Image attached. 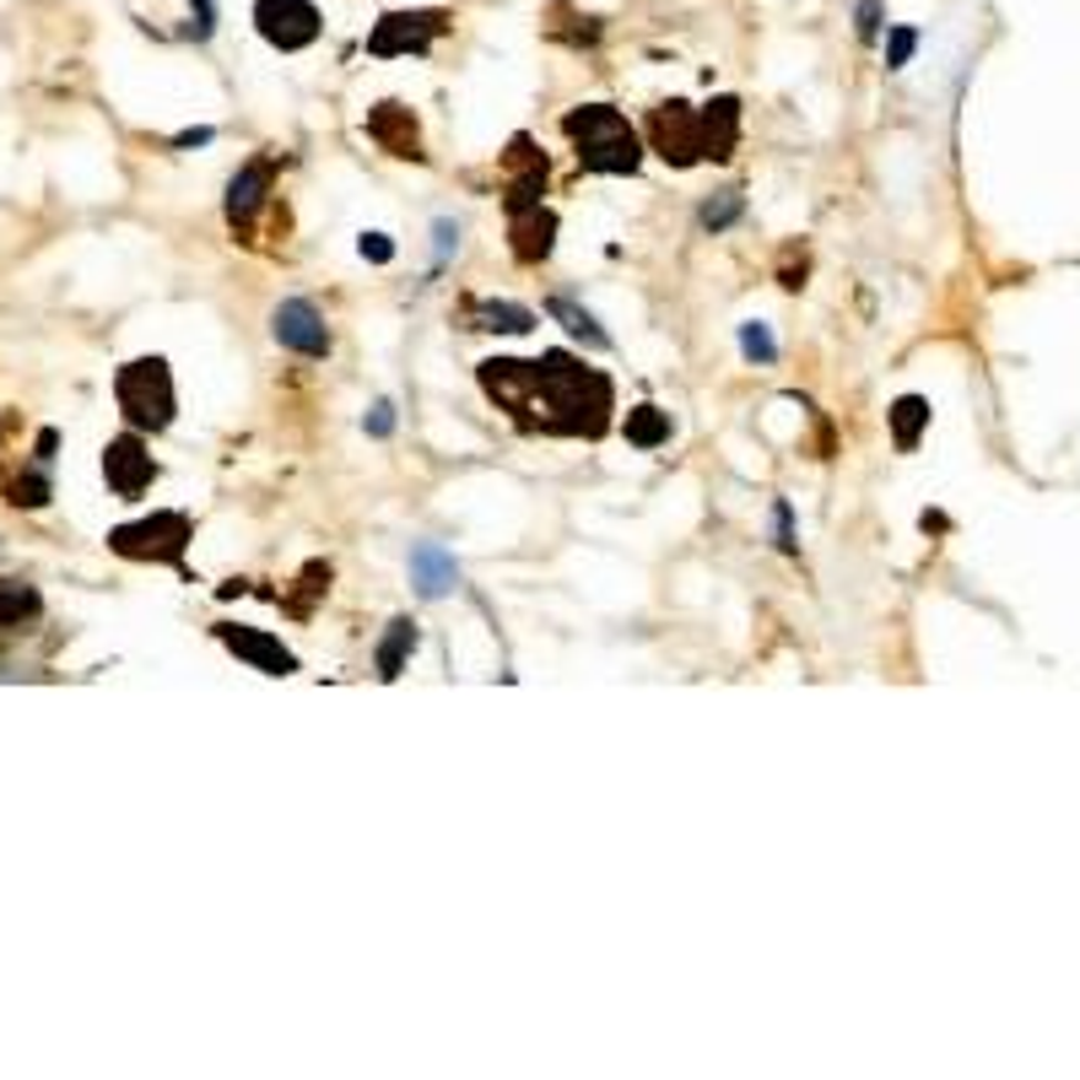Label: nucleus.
<instances>
[{
	"label": "nucleus",
	"instance_id": "16",
	"mask_svg": "<svg viewBox=\"0 0 1080 1080\" xmlns=\"http://www.w3.org/2000/svg\"><path fill=\"white\" fill-rule=\"evenodd\" d=\"M470 330L530 335V330H536V314H530V308H519V303H498V297H481V303H470Z\"/></svg>",
	"mask_w": 1080,
	"mask_h": 1080
},
{
	"label": "nucleus",
	"instance_id": "22",
	"mask_svg": "<svg viewBox=\"0 0 1080 1080\" xmlns=\"http://www.w3.org/2000/svg\"><path fill=\"white\" fill-rule=\"evenodd\" d=\"M746 216V195L741 190H719V195H707L703 211H697V222H703L707 233H724V227H735Z\"/></svg>",
	"mask_w": 1080,
	"mask_h": 1080
},
{
	"label": "nucleus",
	"instance_id": "4",
	"mask_svg": "<svg viewBox=\"0 0 1080 1080\" xmlns=\"http://www.w3.org/2000/svg\"><path fill=\"white\" fill-rule=\"evenodd\" d=\"M190 513H152V519H135L109 530V551L125 557V562H167V568H184V546H190Z\"/></svg>",
	"mask_w": 1080,
	"mask_h": 1080
},
{
	"label": "nucleus",
	"instance_id": "32",
	"mask_svg": "<svg viewBox=\"0 0 1080 1080\" xmlns=\"http://www.w3.org/2000/svg\"><path fill=\"white\" fill-rule=\"evenodd\" d=\"M54 449H60V432H54V427H43V432H39V465H49Z\"/></svg>",
	"mask_w": 1080,
	"mask_h": 1080
},
{
	"label": "nucleus",
	"instance_id": "10",
	"mask_svg": "<svg viewBox=\"0 0 1080 1080\" xmlns=\"http://www.w3.org/2000/svg\"><path fill=\"white\" fill-rule=\"evenodd\" d=\"M271 179H276V157H249V163L238 167L233 179H227V222L238 227V233H249L259 206H265V195H271Z\"/></svg>",
	"mask_w": 1080,
	"mask_h": 1080
},
{
	"label": "nucleus",
	"instance_id": "18",
	"mask_svg": "<svg viewBox=\"0 0 1080 1080\" xmlns=\"http://www.w3.org/2000/svg\"><path fill=\"white\" fill-rule=\"evenodd\" d=\"M546 314H551V319H562V330L579 335L589 351H611V335L600 330V319H594L589 308H579L573 297H551V303H546Z\"/></svg>",
	"mask_w": 1080,
	"mask_h": 1080
},
{
	"label": "nucleus",
	"instance_id": "27",
	"mask_svg": "<svg viewBox=\"0 0 1080 1080\" xmlns=\"http://www.w3.org/2000/svg\"><path fill=\"white\" fill-rule=\"evenodd\" d=\"M880 17H886V0H859V11H854V22H859V43L880 39Z\"/></svg>",
	"mask_w": 1080,
	"mask_h": 1080
},
{
	"label": "nucleus",
	"instance_id": "5",
	"mask_svg": "<svg viewBox=\"0 0 1080 1080\" xmlns=\"http://www.w3.org/2000/svg\"><path fill=\"white\" fill-rule=\"evenodd\" d=\"M449 33V11L421 6V11H384L368 33V54L378 60H400V54H427L432 43Z\"/></svg>",
	"mask_w": 1080,
	"mask_h": 1080
},
{
	"label": "nucleus",
	"instance_id": "15",
	"mask_svg": "<svg viewBox=\"0 0 1080 1080\" xmlns=\"http://www.w3.org/2000/svg\"><path fill=\"white\" fill-rule=\"evenodd\" d=\"M508 238H513V259L519 265H540L551 254V238H557V216L546 206L524 211V216H508Z\"/></svg>",
	"mask_w": 1080,
	"mask_h": 1080
},
{
	"label": "nucleus",
	"instance_id": "7",
	"mask_svg": "<svg viewBox=\"0 0 1080 1080\" xmlns=\"http://www.w3.org/2000/svg\"><path fill=\"white\" fill-rule=\"evenodd\" d=\"M649 141H654V152L665 157L670 167H692L703 163V125H697V109L692 103H660L654 114H649Z\"/></svg>",
	"mask_w": 1080,
	"mask_h": 1080
},
{
	"label": "nucleus",
	"instance_id": "26",
	"mask_svg": "<svg viewBox=\"0 0 1080 1080\" xmlns=\"http://www.w3.org/2000/svg\"><path fill=\"white\" fill-rule=\"evenodd\" d=\"M914 49H918V28H908V22L891 28V33H886V71H903V65L914 60Z\"/></svg>",
	"mask_w": 1080,
	"mask_h": 1080
},
{
	"label": "nucleus",
	"instance_id": "17",
	"mask_svg": "<svg viewBox=\"0 0 1080 1080\" xmlns=\"http://www.w3.org/2000/svg\"><path fill=\"white\" fill-rule=\"evenodd\" d=\"M416 643H421L416 622L411 617H395L389 632H384V643H378V681H395V675L406 670V660L416 654Z\"/></svg>",
	"mask_w": 1080,
	"mask_h": 1080
},
{
	"label": "nucleus",
	"instance_id": "2",
	"mask_svg": "<svg viewBox=\"0 0 1080 1080\" xmlns=\"http://www.w3.org/2000/svg\"><path fill=\"white\" fill-rule=\"evenodd\" d=\"M562 130H568V141H573V152L589 173L622 179V173H638V163H643L638 130L626 125V114L611 109V103H583L562 120Z\"/></svg>",
	"mask_w": 1080,
	"mask_h": 1080
},
{
	"label": "nucleus",
	"instance_id": "29",
	"mask_svg": "<svg viewBox=\"0 0 1080 1080\" xmlns=\"http://www.w3.org/2000/svg\"><path fill=\"white\" fill-rule=\"evenodd\" d=\"M363 427H368L374 438H389V432H395V406H389V400H374V411L363 416Z\"/></svg>",
	"mask_w": 1080,
	"mask_h": 1080
},
{
	"label": "nucleus",
	"instance_id": "24",
	"mask_svg": "<svg viewBox=\"0 0 1080 1080\" xmlns=\"http://www.w3.org/2000/svg\"><path fill=\"white\" fill-rule=\"evenodd\" d=\"M741 357L746 363H778V340H773V330L762 325V319H751V325H741Z\"/></svg>",
	"mask_w": 1080,
	"mask_h": 1080
},
{
	"label": "nucleus",
	"instance_id": "25",
	"mask_svg": "<svg viewBox=\"0 0 1080 1080\" xmlns=\"http://www.w3.org/2000/svg\"><path fill=\"white\" fill-rule=\"evenodd\" d=\"M455 254H459V222L455 216H438V222H432V276H438Z\"/></svg>",
	"mask_w": 1080,
	"mask_h": 1080
},
{
	"label": "nucleus",
	"instance_id": "33",
	"mask_svg": "<svg viewBox=\"0 0 1080 1080\" xmlns=\"http://www.w3.org/2000/svg\"><path fill=\"white\" fill-rule=\"evenodd\" d=\"M206 141H211V130H184L173 146H206Z\"/></svg>",
	"mask_w": 1080,
	"mask_h": 1080
},
{
	"label": "nucleus",
	"instance_id": "11",
	"mask_svg": "<svg viewBox=\"0 0 1080 1080\" xmlns=\"http://www.w3.org/2000/svg\"><path fill=\"white\" fill-rule=\"evenodd\" d=\"M216 643H222V649H233L238 660H249L259 675H292V670H297L292 649H282V638H271V632H259V626L222 622V626H216Z\"/></svg>",
	"mask_w": 1080,
	"mask_h": 1080
},
{
	"label": "nucleus",
	"instance_id": "12",
	"mask_svg": "<svg viewBox=\"0 0 1080 1080\" xmlns=\"http://www.w3.org/2000/svg\"><path fill=\"white\" fill-rule=\"evenodd\" d=\"M368 135H374L378 146L389 152V157H406V163H421L427 152H421V135H416V120L406 103H378L374 114H368Z\"/></svg>",
	"mask_w": 1080,
	"mask_h": 1080
},
{
	"label": "nucleus",
	"instance_id": "30",
	"mask_svg": "<svg viewBox=\"0 0 1080 1080\" xmlns=\"http://www.w3.org/2000/svg\"><path fill=\"white\" fill-rule=\"evenodd\" d=\"M357 249H363V259H374V265H389V259H395V244H389L384 233H363Z\"/></svg>",
	"mask_w": 1080,
	"mask_h": 1080
},
{
	"label": "nucleus",
	"instance_id": "13",
	"mask_svg": "<svg viewBox=\"0 0 1080 1080\" xmlns=\"http://www.w3.org/2000/svg\"><path fill=\"white\" fill-rule=\"evenodd\" d=\"M411 583H416V594H421V600H444V594H455V589H459L455 551H444L438 540L411 546Z\"/></svg>",
	"mask_w": 1080,
	"mask_h": 1080
},
{
	"label": "nucleus",
	"instance_id": "31",
	"mask_svg": "<svg viewBox=\"0 0 1080 1080\" xmlns=\"http://www.w3.org/2000/svg\"><path fill=\"white\" fill-rule=\"evenodd\" d=\"M773 530H778V546H784V551H794V546H799V540H794V513H789V502H778V508H773Z\"/></svg>",
	"mask_w": 1080,
	"mask_h": 1080
},
{
	"label": "nucleus",
	"instance_id": "9",
	"mask_svg": "<svg viewBox=\"0 0 1080 1080\" xmlns=\"http://www.w3.org/2000/svg\"><path fill=\"white\" fill-rule=\"evenodd\" d=\"M271 335L297 351V357H325L330 351V325H325V314L308 303V297H287V303H276V314H271Z\"/></svg>",
	"mask_w": 1080,
	"mask_h": 1080
},
{
	"label": "nucleus",
	"instance_id": "19",
	"mask_svg": "<svg viewBox=\"0 0 1080 1080\" xmlns=\"http://www.w3.org/2000/svg\"><path fill=\"white\" fill-rule=\"evenodd\" d=\"M39 611H43V600H39V589H33V583H22V579L0 583V632H6V626L33 622Z\"/></svg>",
	"mask_w": 1080,
	"mask_h": 1080
},
{
	"label": "nucleus",
	"instance_id": "23",
	"mask_svg": "<svg viewBox=\"0 0 1080 1080\" xmlns=\"http://www.w3.org/2000/svg\"><path fill=\"white\" fill-rule=\"evenodd\" d=\"M49 492H54V487H49V465H39V470H22V476L6 487V502H11V508H43Z\"/></svg>",
	"mask_w": 1080,
	"mask_h": 1080
},
{
	"label": "nucleus",
	"instance_id": "14",
	"mask_svg": "<svg viewBox=\"0 0 1080 1080\" xmlns=\"http://www.w3.org/2000/svg\"><path fill=\"white\" fill-rule=\"evenodd\" d=\"M697 125H703V157L730 163L735 157V141H741V103L735 98H713V103L697 109Z\"/></svg>",
	"mask_w": 1080,
	"mask_h": 1080
},
{
	"label": "nucleus",
	"instance_id": "34",
	"mask_svg": "<svg viewBox=\"0 0 1080 1080\" xmlns=\"http://www.w3.org/2000/svg\"><path fill=\"white\" fill-rule=\"evenodd\" d=\"M0 432H6V421H0Z\"/></svg>",
	"mask_w": 1080,
	"mask_h": 1080
},
{
	"label": "nucleus",
	"instance_id": "3",
	"mask_svg": "<svg viewBox=\"0 0 1080 1080\" xmlns=\"http://www.w3.org/2000/svg\"><path fill=\"white\" fill-rule=\"evenodd\" d=\"M114 400L135 432H163L173 427V374H167L163 357H135L114 374Z\"/></svg>",
	"mask_w": 1080,
	"mask_h": 1080
},
{
	"label": "nucleus",
	"instance_id": "8",
	"mask_svg": "<svg viewBox=\"0 0 1080 1080\" xmlns=\"http://www.w3.org/2000/svg\"><path fill=\"white\" fill-rule=\"evenodd\" d=\"M103 481H109L114 498H141V492L157 481V459H152V449H146L135 432H120V438H109V449H103Z\"/></svg>",
	"mask_w": 1080,
	"mask_h": 1080
},
{
	"label": "nucleus",
	"instance_id": "20",
	"mask_svg": "<svg viewBox=\"0 0 1080 1080\" xmlns=\"http://www.w3.org/2000/svg\"><path fill=\"white\" fill-rule=\"evenodd\" d=\"M886 416H891V438H897V449H914L918 432L929 427V400H924V395H903V400H897Z\"/></svg>",
	"mask_w": 1080,
	"mask_h": 1080
},
{
	"label": "nucleus",
	"instance_id": "1",
	"mask_svg": "<svg viewBox=\"0 0 1080 1080\" xmlns=\"http://www.w3.org/2000/svg\"><path fill=\"white\" fill-rule=\"evenodd\" d=\"M481 389L498 411L513 416L519 432L546 438H600L611 427V378L600 368H583L568 351H546L536 363L492 357L481 363Z\"/></svg>",
	"mask_w": 1080,
	"mask_h": 1080
},
{
	"label": "nucleus",
	"instance_id": "28",
	"mask_svg": "<svg viewBox=\"0 0 1080 1080\" xmlns=\"http://www.w3.org/2000/svg\"><path fill=\"white\" fill-rule=\"evenodd\" d=\"M190 11H195V22L184 28L195 43H206L211 33H216V0H190Z\"/></svg>",
	"mask_w": 1080,
	"mask_h": 1080
},
{
	"label": "nucleus",
	"instance_id": "6",
	"mask_svg": "<svg viewBox=\"0 0 1080 1080\" xmlns=\"http://www.w3.org/2000/svg\"><path fill=\"white\" fill-rule=\"evenodd\" d=\"M254 28L271 49H308L319 39V6L314 0H254Z\"/></svg>",
	"mask_w": 1080,
	"mask_h": 1080
},
{
	"label": "nucleus",
	"instance_id": "21",
	"mask_svg": "<svg viewBox=\"0 0 1080 1080\" xmlns=\"http://www.w3.org/2000/svg\"><path fill=\"white\" fill-rule=\"evenodd\" d=\"M626 444H638V449H660V444H670V411H660V406L626 411Z\"/></svg>",
	"mask_w": 1080,
	"mask_h": 1080
}]
</instances>
